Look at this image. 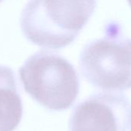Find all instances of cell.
<instances>
[{
  "instance_id": "obj_5",
  "label": "cell",
  "mask_w": 131,
  "mask_h": 131,
  "mask_svg": "<svg viewBox=\"0 0 131 131\" xmlns=\"http://www.w3.org/2000/svg\"><path fill=\"white\" fill-rule=\"evenodd\" d=\"M22 102L13 71L0 65V131H14L21 122Z\"/></svg>"
},
{
  "instance_id": "obj_7",
  "label": "cell",
  "mask_w": 131,
  "mask_h": 131,
  "mask_svg": "<svg viewBox=\"0 0 131 131\" xmlns=\"http://www.w3.org/2000/svg\"><path fill=\"white\" fill-rule=\"evenodd\" d=\"M2 1H3V0H0V3H1V2H2Z\"/></svg>"
},
{
  "instance_id": "obj_3",
  "label": "cell",
  "mask_w": 131,
  "mask_h": 131,
  "mask_svg": "<svg viewBox=\"0 0 131 131\" xmlns=\"http://www.w3.org/2000/svg\"><path fill=\"white\" fill-rule=\"evenodd\" d=\"M83 76L107 92L131 88V40L111 35L89 43L80 58Z\"/></svg>"
},
{
  "instance_id": "obj_1",
  "label": "cell",
  "mask_w": 131,
  "mask_h": 131,
  "mask_svg": "<svg viewBox=\"0 0 131 131\" xmlns=\"http://www.w3.org/2000/svg\"><path fill=\"white\" fill-rule=\"evenodd\" d=\"M96 0H29L20 18L26 38L46 49L70 45L93 14Z\"/></svg>"
},
{
  "instance_id": "obj_2",
  "label": "cell",
  "mask_w": 131,
  "mask_h": 131,
  "mask_svg": "<svg viewBox=\"0 0 131 131\" xmlns=\"http://www.w3.org/2000/svg\"><path fill=\"white\" fill-rule=\"evenodd\" d=\"M19 75L25 91L50 111L71 107L79 95L78 74L73 65L58 54L36 52L19 68Z\"/></svg>"
},
{
  "instance_id": "obj_4",
  "label": "cell",
  "mask_w": 131,
  "mask_h": 131,
  "mask_svg": "<svg viewBox=\"0 0 131 131\" xmlns=\"http://www.w3.org/2000/svg\"><path fill=\"white\" fill-rule=\"evenodd\" d=\"M131 121V104L121 93L94 94L73 110L69 131H127Z\"/></svg>"
},
{
  "instance_id": "obj_6",
  "label": "cell",
  "mask_w": 131,
  "mask_h": 131,
  "mask_svg": "<svg viewBox=\"0 0 131 131\" xmlns=\"http://www.w3.org/2000/svg\"><path fill=\"white\" fill-rule=\"evenodd\" d=\"M128 2H129L130 5V6H131V0H128Z\"/></svg>"
}]
</instances>
